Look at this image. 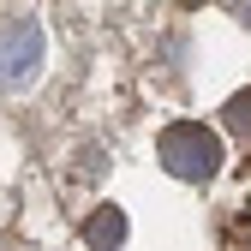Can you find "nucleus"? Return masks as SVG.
Returning <instances> with one entry per match:
<instances>
[{
  "instance_id": "39448f33",
  "label": "nucleus",
  "mask_w": 251,
  "mask_h": 251,
  "mask_svg": "<svg viewBox=\"0 0 251 251\" xmlns=\"http://www.w3.org/2000/svg\"><path fill=\"white\" fill-rule=\"evenodd\" d=\"M239 18H245V24H251V0H239Z\"/></svg>"
},
{
  "instance_id": "f257e3e1",
  "label": "nucleus",
  "mask_w": 251,
  "mask_h": 251,
  "mask_svg": "<svg viewBox=\"0 0 251 251\" xmlns=\"http://www.w3.org/2000/svg\"><path fill=\"white\" fill-rule=\"evenodd\" d=\"M155 155H162V168L174 179H209L222 168V138H215L203 120H174V126H162V138H155Z\"/></svg>"
},
{
  "instance_id": "7ed1b4c3",
  "label": "nucleus",
  "mask_w": 251,
  "mask_h": 251,
  "mask_svg": "<svg viewBox=\"0 0 251 251\" xmlns=\"http://www.w3.org/2000/svg\"><path fill=\"white\" fill-rule=\"evenodd\" d=\"M84 239H90V251H114V245L126 239V215H120L114 203H102V209L84 222Z\"/></svg>"
},
{
  "instance_id": "20e7f679",
  "label": "nucleus",
  "mask_w": 251,
  "mask_h": 251,
  "mask_svg": "<svg viewBox=\"0 0 251 251\" xmlns=\"http://www.w3.org/2000/svg\"><path fill=\"white\" fill-rule=\"evenodd\" d=\"M227 126H233L239 138H251V90H239V96L227 102Z\"/></svg>"
},
{
  "instance_id": "423d86ee",
  "label": "nucleus",
  "mask_w": 251,
  "mask_h": 251,
  "mask_svg": "<svg viewBox=\"0 0 251 251\" xmlns=\"http://www.w3.org/2000/svg\"><path fill=\"white\" fill-rule=\"evenodd\" d=\"M179 6H203V0H179Z\"/></svg>"
},
{
  "instance_id": "f03ea898",
  "label": "nucleus",
  "mask_w": 251,
  "mask_h": 251,
  "mask_svg": "<svg viewBox=\"0 0 251 251\" xmlns=\"http://www.w3.org/2000/svg\"><path fill=\"white\" fill-rule=\"evenodd\" d=\"M36 60H42V30L30 18H12L6 24V84H30Z\"/></svg>"
}]
</instances>
